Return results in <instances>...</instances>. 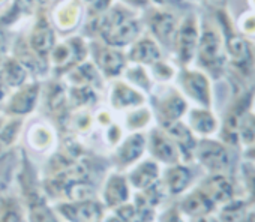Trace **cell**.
I'll return each instance as SVG.
<instances>
[{"instance_id":"f546056e","label":"cell","mask_w":255,"mask_h":222,"mask_svg":"<svg viewBox=\"0 0 255 222\" xmlns=\"http://www.w3.org/2000/svg\"><path fill=\"white\" fill-rule=\"evenodd\" d=\"M32 222H56V219L45 206L36 204L32 207Z\"/></svg>"},{"instance_id":"277c9868","label":"cell","mask_w":255,"mask_h":222,"mask_svg":"<svg viewBox=\"0 0 255 222\" xmlns=\"http://www.w3.org/2000/svg\"><path fill=\"white\" fill-rule=\"evenodd\" d=\"M200 189L213 201L216 207L239 195L236 179L233 177V174L227 173H210L203 180Z\"/></svg>"},{"instance_id":"f35d334b","label":"cell","mask_w":255,"mask_h":222,"mask_svg":"<svg viewBox=\"0 0 255 222\" xmlns=\"http://www.w3.org/2000/svg\"><path fill=\"white\" fill-rule=\"evenodd\" d=\"M195 2H204V0H195Z\"/></svg>"},{"instance_id":"4dcf8cb0","label":"cell","mask_w":255,"mask_h":222,"mask_svg":"<svg viewBox=\"0 0 255 222\" xmlns=\"http://www.w3.org/2000/svg\"><path fill=\"white\" fill-rule=\"evenodd\" d=\"M74 96H75V99H77V102L78 104H86L89 99L92 101L93 99V93L89 90V89H80V90H75L74 92Z\"/></svg>"},{"instance_id":"52a82bcc","label":"cell","mask_w":255,"mask_h":222,"mask_svg":"<svg viewBox=\"0 0 255 222\" xmlns=\"http://www.w3.org/2000/svg\"><path fill=\"white\" fill-rule=\"evenodd\" d=\"M185 92L203 108L212 107V87L209 77L201 71H185L182 75Z\"/></svg>"},{"instance_id":"ab89813d","label":"cell","mask_w":255,"mask_h":222,"mask_svg":"<svg viewBox=\"0 0 255 222\" xmlns=\"http://www.w3.org/2000/svg\"><path fill=\"white\" fill-rule=\"evenodd\" d=\"M108 222H117V221H114V219H113V221H108Z\"/></svg>"},{"instance_id":"30bf717a","label":"cell","mask_w":255,"mask_h":222,"mask_svg":"<svg viewBox=\"0 0 255 222\" xmlns=\"http://www.w3.org/2000/svg\"><path fill=\"white\" fill-rule=\"evenodd\" d=\"M215 209H216V206L213 204V201L200 188L197 191L191 192L180 204L182 213H185L191 218L210 215L215 212Z\"/></svg>"},{"instance_id":"7402d4cb","label":"cell","mask_w":255,"mask_h":222,"mask_svg":"<svg viewBox=\"0 0 255 222\" xmlns=\"http://www.w3.org/2000/svg\"><path fill=\"white\" fill-rule=\"evenodd\" d=\"M36 95H38L36 87H29L27 90H23L21 93H18L12 99L11 110L15 111V113H26V111L32 110L35 99H36Z\"/></svg>"},{"instance_id":"ffe728a7","label":"cell","mask_w":255,"mask_h":222,"mask_svg":"<svg viewBox=\"0 0 255 222\" xmlns=\"http://www.w3.org/2000/svg\"><path fill=\"white\" fill-rule=\"evenodd\" d=\"M161 53L159 48L155 45V42L144 39L141 41L134 50H132V59L138 60V62H144V63H153L156 60H159Z\"/></svg>"},{"instance_id":"e0dca14e","label":"cell","mask_w":255,"mask_h":222,"mask_svg":"<svg viewBox=\"0 0 255 222\" xmlns=\"http://www.w3.org/2000/svg\"><path fill=\"white\" fill-rule=\"evenodd\" d=\"M237 140L239 146H243L245 149L255 144V111H248L240 119L237 125Z\"/></svg>"},{"instance_id":"4fadbf2b","label":"cell","mask_w":255,"mask_h":222,"mask_svg":"<svg viewBox=\"0 0 255 222\" xmlns=\"http://www.w3.org/2000/svg\"><path fill=\"white\" fill-rule=\"evenodd\" d=\"M152 29H153L155 35L162 42H165L167 45L176 42L177 23H176V18L171 14H168V12H158L153 17V20H152Z\"/></svg>"},{"instance_id":"5bb4252c","label":"cell","mask_w":255,"mask_h":222,"mask_svg":"<svg viewBox=\"0 0 255 222\" xmlns=\"http://www.w3.org/2000/svg\"><path fill=\"white\" fill-rule=\"evenodd\" d=\"M152 150L158 159L168 164H176L180 155L174 141L170 137L159 132H155L152 137Z\"/></svg>"},{"instance_id":"d590c367","label":"cell","mask_w":255,"mask_h":222,"mask_svg":"<svg viewBox=\"0 0 255 222\" xmlns=\"http://www.w3.org/2000/svg\"><path fill=\"white\" fill-rule=\"evenodd\" d=\"M167 222H185V221L182 219V216H180L177 212H173V213L167 218Z\"/></svg>"},{"instance_id":"ba28073f","label":"cell","mask_w":255,"mask_h":222,"mask_svg":"<svg viewBox=\"0 0 255 222\" xmlns=\"http://www.w3.org/2000/svg\"><path fill=\"white\" fill-rule=\"evenodd\" d=\"M189 129L204 138H210L221 129V123L210 108H195L189 114Z\"/></svg>"},{"instance_id":"5b68a950","label":"cell","mask_w":255,"mask_h":222,"mask_svg":"<svg viewBox=\"0 0 255 222\" xmlns=\"http://www.w3.org/2000/svg\"><path fill=\"white\" fill-rule=\"evenodd\" d=\"M138 32V24L125 18L120 12H111L102 24V35L111 45H125L131 42Z\"/></svg>"},{"instance_id":"484cf974","label":"cell","mask_w":255,"mask_h":222,"mask_svg":"<svg viewBox=\"0 0 255 222\" xmlns=\"http://www.w3.org/2000/svg\"><path fill=\"white\" fill-rule=\"evenodd\" d=\"M242 173L245 176V186H246L245 197L249 200L251 206L255 207V165L245 162L242 167Z\"/></svg>"},{"instance_id":"e575fe53","label":"cell","mask_w":255,"mask_h":222,"mask_svg":"<svg viewBox=\"0 0 255 222\" xmlns=\"http://www.w3.org/2000/svg\"><path fill=\"white\" fill-rule=\"evenodd\" d=\"M242 222H255V207H251Z\"/></svg>"},{"instance_id":"cb8c5ba5","label":"cell","mask_w":255,"mask_h":222,"mask_svg":"<svg viewBox=\"0 0 255 222\" xmlns=\"http://www.w3.org/2000/svg\"><path fill=\"white\" fill-rule=\"evenodd\" d=\"M144 147V140L141 135H135V137H131L128 140L122 150H120V156L125 162H131L134 159H137L140 155H141V150Z\"/></svg>"},{"instance_id":"836d02e7","label":"cell","mask_w":255,"mask_h":222,"mask_svg":"<svg viewBox=\"0 0 255 222\" xmlns=\"http://www.w3.org/2000/svg\"><path fill=\"white\" fill-rule=\"evenodd\" d=\"M2 222H21V218L18 216V213L15 212H8L3 218Z\"/></svg>"},{"instance_id":"f1b7e54d","label":"cell","mask_w":255,"mask_h":222,"mask_svg":"<svg viewBox=\"0 0 255 222\" xmlns=\"http://www.w3.org/2000/svg\"><path fill=\"white\" fill-rule=\"evenodd\" d=\"M68 191H69V195H71L74 200H86L87 197L92 195L90 186L83 185L81 182H77V183L69 185V186H68Z\"/></svg>"},{"instance_id":"6da1fadb","label":"cell","mask_w":255,"mask_h":222,"mask_svg":"<svg viewBox=\"0 0 255 222\" xmlns=\"http://www.w3.org/2000/svg\"><path fill=\"white\" fill-rule=\"evenodd\" d=\"M218 27L224 36V47L230 68H233L242 77H249L255 62L251 41L236 30L234 21L224 11L218 14Z\"/></svg>"},{"instance_id":"8d00e7d4","label":"cell","mask_w":255,"mask_h":222,"mask_svg":"<svg viewBox=\"0 0 255 222\" xmlns=\"http://www.w3.org/2000/svg\"><path fill=\"white\" fill-rule=\"evenodd\" d=\"M248 3H249V6H251V11L255 12V0H248Z\"/></svg>"},{"instance_id":"83f0119b","label":"cell","mask_w":255,"mask_h":222,"mask_svg":"<svg viewBox=\"0 0 255 222\" xmlns=\"http://www.w3.org/2000/svg\"><path fill=\"white\" fill-rule=\"evenodd\" d=\"M3 72H5V80L9 84H14V86L20 84L23 81V78H24V69L17 62H14V60H9L5 65Z\"/></svg>"},{"instance_id":"603a6c76","label":"cell","mask_w":255,"mask_h":222,"mask_svg":"<svg viewBox=\"0 0 255 222\" xmlns=\"http://www.w3.org/2000/svg\"><path fill=\"white\" fill-rule=\"evenodd\" d=\"M99 66L107 72V74H117L120 68L123 66V59L119 53L113 51H101L99 56H96Z\"/></svg>"},{"instance_id":"d4e9b609","label":"cell","mask_w":255,"mask_h":222,"mask_svg":"<svg viewBox=\"0 0 255 222\" xmlns=\"http://www.w3.org/2000/svg\"><path fill=\"white\" fill-rule=\"evenodd\" d=\"M234 26H236V30L240 35H243L245 38L249 39V38L255 36V12H252V11L243 12L237 18V21L234 23Z\"/></svg>"},{"instance_id":"1f68e13d","label":"cell","mask_w":255,"mask_h":222,"mask_svg":"<svg viewBox=\"0 0 255 222\" xmlns=\"http://www.w3.org/2000/svg\"><path fill=\"white\" fill-rule=\"evenodd\" d=\"M134 215H135V209L132 206H126V207L119 210V216L125 222H129L131 219H134Z\"/></svg>"},{"instance_id":"4316f807","label":"cell","mask_w":255,"mask_h":222,"mask_svg":"<svg viewBox=\"0 0 255 222\" xmlns=\"http://www.w3.org/2000/svg\"><path fill=\"white\" fill-rule=\"evenodd\" d=\"M114 104L116 105H132V104H138L141 102V96H138L135 92H132L131 89H126V87H117L116 93H114Z\"/></svg>"},{"instance_id":"9a60e30c","label":"cell","mask_w":255,"mask_h":222,"mask_svg":"<svg viewBox=\"0 0 255 222\" xmlns=\"http://www.w3.org/2000/svg\"><path fill=\"white\" fill-rule=\"evenodd\" d=\"M186 111V102L185 99L177 95V93H173L171 96H168L165 99V102H162V107H161V117H162V122L170 126L171 123H176L177 119Z\"/></svg>"},{"instance_id":"d6a6232c","label":"cell","mask_w":255,"mask_h":222,"mask_svg":"<svg viewBox=\"0 0 255 222\" xmlns=\"http://www.w3.org/2000/svg\"><path fill=\"white\" fill-rule=\"evenodd\" d=\"M192 222H219V219H218V216H213L210 213V215H203V216L192 218Z\"/></svg>"},{"instance_id":"8fae6325","label":"cell","mask_w":255,"mask_h":222,"mask_svg":"<svg viewBox=\"0 0 255 222\" xmlns=\"http://www.w3.org/2000/svg\"><path fill=\"white\" fill-rule=\"evenodd\" d=\"M62 213L74 222H96L101 216V207L93 201H81L62 206Z\"/></svg>"},{"instance_id":"2e32d148","label":"cell","mask_w":255,"mask_h":222,"mask_svg":"<svg viewBox=\"0 0 255 222\" xmlns=\"http://www.w3.org/2000/svg\"><path fill=\"white\" fill-rule=\"evenodd\" d=\"M192 180V173L183 165H174L167 173V185L171 194L183 192Z\"/></svg>"},{"instance_id":"ac0fdd59","label":"cell","mask_w":255,"mask_h":222,"mask_svg":"<svg viewBox=\"0 0 255 222\" xmlns=\"http://www.w3.org/2000/svg\"><path fill=\"white\" fill-rule=\"evenodd\" d=\"M53 42H54V36H53V32H51L50 26L44 20L39 21V24L35 27L33 36H32V45H33V48L39 54L45 56L50 51V48L53 47Z\"/></svg>"},{"instance_id":"74e56055","label":"cell","mask_w":255,"mask_h":222,"mask_svg":"<svg viewBox=\"0 0 255 222\" xmlns=\"http://www.w3.org/2000/svg\"><path fill=\"white\" fill-rule=\"evenodd\" d=\"M2 50H3V35L0 33V53H2Z\"/></svg>"},{"instance_id":"7c38bea8","label":"cell","mask_w":255,"mask_h":222,"mask_svg":"<svg viewBox=\"0 0 255 222\" xmlns=\"http://www.w3.org/2000/svg\"><path fill=\"white\" fill-rule=\"evenodd\" d=\"M251 207L252 206L245 195H237L225 204L219 206L218 219L219 222H242Z\"/></svg>"},{"instance_id":"d6986e66","label":"cell","mask_w":255,"mask_h":222,"mask_svg":"<svg viewBox=\"0 0 255 222\" xmlns=\"http://www.w3.org/2000/svg\"><path fill=\"white\" fill-rule=\"evenodd\" d=\"M158 167L153 162H146L132 173L131 179L137 188H150L158 180Z\"/></svg>"},{"instance_id":"8992f818","label":"cell","mask_w":255,"mask_h":222,"mask_svg":"<svg viewBox=\"0 0 255 222\" xmlns=\"http://www.w3.org/2000/svg\"><path fill=\"white\" fill-rule=\"evenodd\" d=\"M198 39H200V30L195 17L185 18L182 26L177 29V36L174 42L177 47V54L180 62L189 63L194 59V56L197 54Z\"/></svg>"},{"instance_id":"9c48e42d","label":"cell","mask_w":255,"mask_h":222,"mask_svg":"<svg viewBox=\"0 0 255 222\" xmlns=\"http://www.w3.org/2000/svg\"><path fill=\"white\" fill-rule=\"evenodd\" d=\"M168 134L170 138L174 141L179 153L188 161L194 156L195 153V147H197V140L194 138V132L183 123H171L168 126Z\"/></svg>"},{"instance_id":"3957f363","label":"cell","mask_w":255,"mask_h":222,"mask_svg":"<svg viewBox=\"0 0 255 222\" xmlns=\"http://www.w3.org/2000/svg\"><path fill=\"white\" fill-rule=\"evenodd\" d=\"M234 147L225 144L222 140L203 138L197 143L195 153L200 164L209 173L231 174L234 168Z\"/></svg>"},{"instance_id":"7a4b0ae2","label":"cell","mask_w":255,"mask_h":222,"mask_svg":"<svg viewBox=\"0 0 255 222\" xmlns=\"http://www.w3.org/2000/svg\"><path fill=\"white\" fill-rule=\"evenodd\" d=\"M195 56L198 57L201 68H204L213 78H221L225 74L228 59L224 47V36L219 27L206 26L201 30Z\"/></svg>"},{"instance_id":"44dd1931","label":"cell","mask_w":255,"mask_h":222,"mask_svg":"<svg viewBox=\"0 0 255 222\" xmlns=\"http://www.w3.org/2000/svg\"><path fill=\"white\" fill-rule=\"evenodd\" d=\"M105 198L110 206H116L119 203H123L128 198V188L125 185V180L120 177H113L108 182Z\"/></svg>"}]
</instances>
